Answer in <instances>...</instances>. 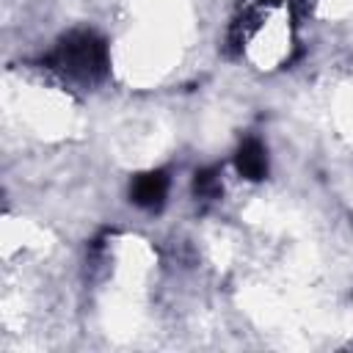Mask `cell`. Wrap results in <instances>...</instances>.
I'll return each instance as SVG.
<instances>
[{
	"label": "cell",
	"mask_w": 353,
	"mask_h": 353,
	"mask_svg": "<svg viewBox=\"0 0 353 353\" xmlns=\"http://www.w3.org/2000/svg\"><path fill=\"white\" fill-rule=\"evenodd\" d=\"M47 63L77 80H99L108 72V47L97 33L74 30L58 41Z\"/></svg>",
	"instance_id": "obj_1"
},
{
	"label": "cell",
	"mask_w": 353,
	"mask_h": 353,
	"mask_svg": "<svg viewBox=\"0 0 353 353\" xmlns=\"http://www.w3.org/2000/svg\"><path fill=\"white\" fill-rule=\"evenodd\" d=\"M168 193V174L165 171H146L138 174L130 185V199L143 210H160Z\"/></svg>",
	"instance_id": "obj_2"
},
{
	"label": "cell",
	"mask_w": 353,
	"mask_h": 353,
	"mask_svg": "<svg viewBox=\"0 0 353 353\" xmlns=\"http://www.w3.org/2000/svg\"><path fill=\"white\" fill-rule=\"evenodd\" d=\"M234 165H237V171H240L245 179H251V182L265 179V176H268V152H265V146H262L256 138H245V141L240 143L237 154H234Z\"/></svg>",
	"instance_id": "obj_3"
},
{
	"label": "cell",
	"mask_w": 353,
	"mask_h": 353,
	"mask_svg": "<svg viewBox=\"0 0 353 353\" xmlns=\"http://www.w3.org/2000/svg\"><path fill=\"white\" fill-rule=\"evenodd\" d=\"M193 190H196V196H201V199L218 196V193H221L218 171H215V168H201V171H196V176H193Z\"/></svg>",
	"instance_id": "obj_4"
}]
</instances>
